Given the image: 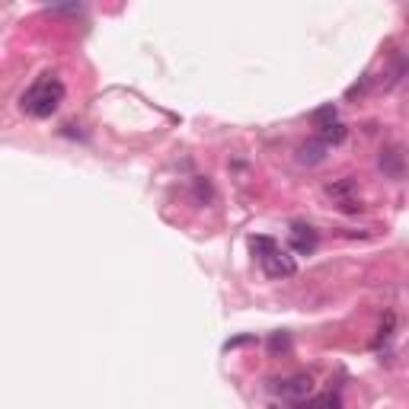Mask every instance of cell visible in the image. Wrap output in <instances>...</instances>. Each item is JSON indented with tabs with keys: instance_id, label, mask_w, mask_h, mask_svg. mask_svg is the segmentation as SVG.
Wrapping results in <instances>:
<instances>
[{
	"instance_id": "12",
	"label": "cell",
	"mask_w": 409,
	"mask_h": 409,
	"mask_svg": "<svg viewBox=\"0 0 409 409\" xmlns=\"http://www.w3.org/2000/svg\"><path fill=\"white\" fill-rule=\"evenodd\" d=\"M272 352H279V349H288V336H272Z\"/></svg>"
},
{
	"instance_id": "1",
	"label": "cell",
	"mask_w": 409,
	"mask_h": 409,
	"mask_svg": "<svg viewBox=\"0 0 409 409\" xmlns=\"http://www.w3.org/2000/svg\"><path fill=\"white\" fill-rule=\"evenodd\" d=\"M61 102H65V83L58 77H51V74H45V77H39L36 83L22 93L20 106H22V112L32 115V119H51V115L61 109Z\"/></svg>"
},
{
	"instance_id": "6",
	"label": "cell",
	"mask_w": 409,
	"mask_h": 409,
	"mask_svg": "<svg viewBox=\"0 0 409 409\" xmlns=\"http://www.w3.org/2000/svg\"><path fill=\"white\" fill-rule=\"evenodd\" d=\"M326 154H330V147H326L323 141H307V144H301L297 147V163L301 166H320L326 160Z\"/></svg>"
},
{
	"instance_id": "4",
	"label": "cell",
	"mask_w": 409,
	"mask_h": 409,
	"mask_svg": "<svg viewBox=\"0 0 409 409\" xmlns=\"http://www.w3.org/2000/svg\"><path fill=\"white\" fill-rule=\"evenodd\" d=\"M288 246L297 253V256H310V253L320 246V234H316L310 224H291V234H288Z\"/></svg>"
},
{
	"instance_id": "11",
	"label": "cell",
	"mask_w": 409,
	"mask_h": 409,
	"mask_svg": "<svg viewBox=\"0 0 409 409\" xmlns=\"http://www.w3.org/2000/svg\"><path fill=\"white\" fill-rule=\"evenodd\" d=\"M394 326H396V314H387V320H384V326H381V336L374 339V349H381V345L394 336Z\"/></svg>"
},
{
	"instance_id": "8",
	"label": "cell",
	"mask_w": 409,
	"mask_h": 409,
	"mask_svg": "<svg viewBox=\"0 0 409 409\" xmlns=\"http://www.w3.org/2000/svg\"><path fill=\"white\" fill-rule=\"evenodd\" d=\"M345 135H349V128H345L342 122H330V125H323V128H320V135H316V141H323L326 147H330V144H342L345 141Z\"/></svg>"
},
{
	"instance_id": "10",
	"label": "cell",
	"mask_w": 409,
	"mask_h": 409,
	"mask_svg": "<svg viewBox=\"0 0 409 409\" xmlns=\"http://www.w3.org/2000/svg\"><path fill=\"white\" fill-rule=\"evenodd\" d=\"M310 119H314V125H316V128H323V125L336 122V106H323V109H316V112L310 115Z\"/></svg>"
},
{
	"instance_id": "9",
	"label": "cell",
	"mask_w": 409,
	"mask_h": 409,
	"mask_svg": "<svg viewBox=\"0 0 409 409\" xmlns=\"http://www.w3.org/2000/svg\"><path fill=\"white\" fill-rule=\"evenodd\" d=\"M195 199H199L201 205H208V201L215 199V189H211V182L205 180V176H195Z\"/></svg>"
},
{
	"instance_id": "3",
	"label": "cell",
	"mask_w": 409,
	"mask_h": 409,
	"mask_svg": "<svg viewBox=\"0 0 409 409\" xmlns=\"http://www.w3.org/2000/svg\"><path fill=\"white\" fill-rule=\"evenodd\" d=\"M259 266H262V272H266L269 279H291V275L297 272L295 256H291L288 250H281L279 243H275L269 253H262V256H259Z\"/></svg>"
},
{
	"instance_id": "7",
	"label": "cell",
	"mask_w": 409,
	"mask_h": 409,
	"mask_svg": "<svg viewBox=\"0 0 409 409\" xmlns=\"http://www.w3.org/2000/svg\"><path fill=\"white\" fill-rule=\"evenodd\" d=\"M355 192H358V182L352 180V176H345V180H336L326 186V195H330L336 205H345V201H352Z\"/></svg>"
},
{
	"instance_id": "2",
	"label": "cell",
	"mask_w": 409,
	"mask_h": 409,
	"mask_svg": "<svg viewBox=\"0 0 409 409\" xmlns=\"http://www.w3.org/2000/svg\"><path fill=\"white\" fill-rule=\"evenodd\" d=\"M266 390L269 394H275V396H281V400H288V403H301V400H307V396L314 394V377L304 374V371L285 374V377H269Z\"/></svg>"
},
{
	"instance_id": "5",
	"label": "cell",
	"mask_w": 409,
	"mask_h": 409,
	"mask_svg": "<svg viewBox=\"0 0 409 409\" xmlns=\"http://www.w3.org/2000/svg\"><path fill=\"white\" fill-rule=\"evenodd\" d=\"M377 166L384 170V176L390 180H403V173H406V157H403V147H384L381 157H377Z\"/></svg>"
}]
</instances>
